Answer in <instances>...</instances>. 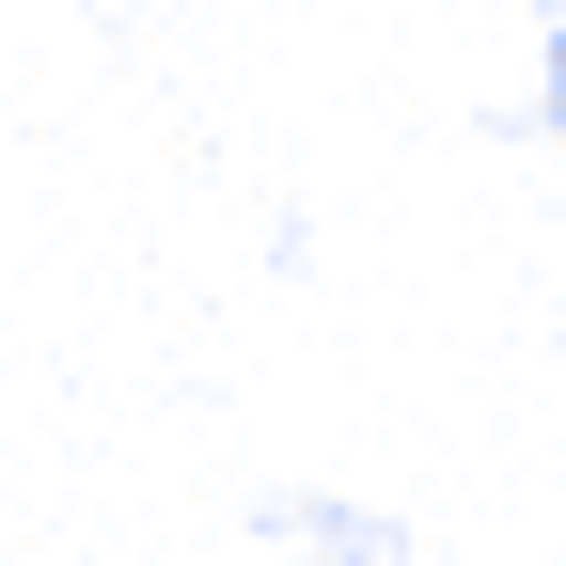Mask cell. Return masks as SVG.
<instances>
[{"label":"cell","mask_w":566,"mask_h":566,"mask_svg":"<svg viewBox=\"0 0 566 566\" xmlns=\"http://www.w3.org/2000/svg\"><path fill=\"white\" fill-rule=\"evenodd\" d=\"M520 126L566 142V0H535V80H520Z\"/></svg>","instance_id":"6da1fadb"}]
</instances>
